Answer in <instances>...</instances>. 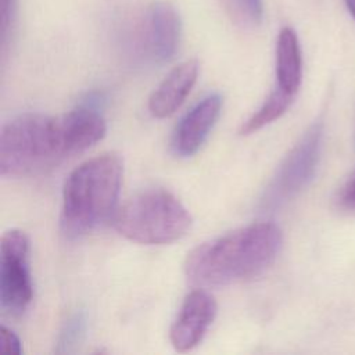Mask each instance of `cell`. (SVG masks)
Instances as JSON below:
<instances>
[{
    "mask_svg": "<svg viewBox=\"0 0 355 355\" xmlns=\"http://www.w3.org/2000/svg\"><path fill=\"white\" fill-rule=\"evenodd\" d=\"M18 11V0H1V47L6 51L7 43L15 24Z\"/></svg>",
    "mask_w": 355,
    "mask_h": 355,
    "instance_id": "5bb4252c",
    "label": "cell"
},
{
    "mask_svg": "<svg viewBox=\"0 0 355 355\" xmlns=\"http://www.w3.org/2000/svg\"><path fill=\"white\" fill-rule=\"evenodd\" d=\"M182 36V22L176 8L166 1H155L148 10L146 46L157 62H166L178 51Z\"/></svg>",
    "mask_w": 355,
    "mask_h": 355,
    "instance_id": "9c48e42d",
    "label": "cell"
},
{
    "mask_svg": "<svg viewBox=\"0 0 355 355\" xmlns=\"http://www.w3.org/2000/svg\"><path fill=\"white\" fill-rule=\"evenodd\" d=\"M29 240L18 229L7 230L0 244V306L10 316L22 315L33 297Z\"/></svg>",
    "mask_w": 355,
    "mask_h": 355,
    "instance_id": "8992f818",
    "label": "cell"
},
{
    "mask_svg": "<svg viewBox=\"0 0 355 355\" xmlns=\"http://www.w3.org/2000/svg\"><path fill=\"white\" fill-rule=\"evenodd\" d=\"M216 312V301L208 291L197 288L187 294L169 330L173 348L186 352L197 347L212 324Z\"/></svg>",
    "mask_w": 355,
    "mask_h": 355,
    "instance_id": "52a82bcc",
    "label": "cell"
},
{
    "mask_svg": "<svg viewBox=\"0 0 355 355\" xmlns=\"http://www.w3.org/2000/svg\"><path fill=\"white\" fill-rule=\"evenodd\" d=\"M0 334H1V351H3V354L19 355L22 352L21 341L12 330H10L6 326H1Z\"/></svg>",
    "mask_w": 355,
    "mask_h": 355,
    "instance_id": "2e32d148",
    "label": "cell"
},
{
    "mask_svg": "<svg viewBox=\"0 0 355 355\" xmlns=\"http://www.w3.org/2000/svg\"><path fill=\"white\" fill-rule=\"evenodd\" d=\"M282 241L277 225L251 223L196 247L186 258L184 273L191 283L204 287L250 280L272 266Z\"/></svg>",
    "mask_w": 355,
    "mask_h": 355,
    "instance_id": "6da1fadb",
    "label": "cell"
},
{
    "mask_svg": "<svg viewBox=\"0 0 355 355\" xmlns=\"http://www.w3.org/2000/svg\"><path fill=\"white\" fill-rule=\"evenodd\" d=\"M123 164L114 153L93 157L65 180L60 226L68 239H79L115 215Z\"/></svg>",
    "mask_w": 355,
    "mask_h": 355,
    "instance_id": "7a4b0ae2",
    "label": "cell"
},
{
    "mask_svg": "<svg viewBox=\"0 0 355 355\" xmlns=\"http://www.w3.org/2000/svg\"><path fill=\"white\" fill-rule=\"evenodd\" d=\"M85 331V318L82 313H75L64 326V330L61 331L58 345L61 347L60 352H68L71 347H75Z\"/></svg>",
    "mask_w": 355,
    "mask_h": 355,
    "instance_id": "4fadbf2b",
    "label": "cell"
},
{
    "mask_svg": "<svg viewBox=\"0 0 355 355\" xmlns=\"http://www.w3.org/2000/svg\"><path fill=\"white\" fill-rule=\"evenodd\" d=\"M345 1V6L349 11V14L352 15V18L355 19V0H344Z\"/></svg>",
    "mask_w": 355,
    "mask_h": 355,
    "instance_id": "ac0fdd59",
    "label": "cell"
},
{
    "mask_svg": "<svg viewBox=\"0 0 355 355\" xmlns=\"http://www.w3.org/2000/svg\"><path fill=\"white\" fill-rule=\"evenodd\" d=\"M220 108L222 97L218 93H212L186 112L172 135L171 148L173 154L178 157H190L197 153L216 123Z\"/></svg>",
    "mask_w": 355,
    "mask_h": 355,
    "instance_id": "ba28073f",
    "label": "cell"
},
{
    "mask_svg": "<svg viewBox=\"0 0 355 355\" xmlns=\"http://www.w3.org/2000/svg\"><path fill=\"white\" fill-rule=\"evenodd\" d=\"M336 202L340 208L347 211H355V172L349 175V178L340 187Z\"/></svg>",
    "mask_w": 355,
    "mask_h": 355,
    "instance_id": "9a60e30c",
    "label": "cell"
},
{
    "mask_svg": "<svg viewBox=\"0 0 355 355\" xmlns=\"http://www.w3.org/2000/svg\"><path fill=\"white\" fill-rule=\"evenodd\" d=\"M72 157L62 116L24 114L1 129L0 173L26 178L47 172Z\"/></svg>",
    "mask_w": 355,
    "mask_h": 355,
    "instance_id": "3957f363",
    "label": "cell"
},
{
    "mask_svg": "<svg viewBox=\"0 0 355 355\" xmlns=\"http://www.w3.org/2000/svg\"><path fill=\"white\" fill-rule=\"evenodd\" d=\"M323 126L313 123L302 135L298 143L290 150L269 186L266 187L261 204L273 209L297 196L312 179L320 158Z\"/></svg>",
    "mask_w": 355,
    "mask_h": 355,
    "instance_id": "5b68a950",
    "label": "cell"
},
{
    "mask_svg": "<svg viewBox=\"0 0 355 355\" xmlns=\"http://www.w3.org/2000/svg\"><path fill=\"white\" fill-rule=\"evenodd\" d=\"M191 215L180 200L164 189H148L130 197L114 215L123 237L140 244H168L187 234Z\"/></svg>",
    "mask_w": 355,
    "mask_h": 355,
    "instance_id": "277c9868",
    "label": "cell"
},
{
    "mask_svg": "<svg viewBox=\"0 0 355 355\" xmlns=\"http://www.w3.org/2000/svg\"><path fill=\"white\" fill-rule=\"evenodd\" d=\"M198 76L197 60H187L175 67L148 100V110L155 118L172 115L183 104Z\"/></svg>",
    "mask_w": 355,
    "mask_h": 355,
    "instance_id": "30bf717a",
    "label": "cell"
},
{
    "mask_svg": "<svg viewBox=\"0 0 355 355\" xmlns=\"http://www.w3.org/2000/svg\"><path fill=\"white\" fill-rule=\"evenodd\" d=\"M302 79L301 47L294 29L286 26L276 42V87L297 96Z\"/></svg>",
    "mask_w": 355,
    "mask_h": 355,
    "instance_id": "8fae6325",
    "label": "cell"
},
{
    "mask_svg": "<svg viewBox=\"0 0 355 355\" xmlns=\"http://www.w3.org/2000/svg\"><path fill=\"white\" fill-rule=\"evenodd\" d=\"M243 7L245 8L247 15L254 21L259 22L262 19L263 14V7H262V0H240Z\"/></svg>",
    "mask_w": 355,
    "mask_h": 355,
    "instance_id": "e0dca14e",
    "label": "cell"
},
{
    "mask_svg": "<svg viewBox=\"0 0 355 355\" xmlns=\"http://www.w3.org/2000/svg\"><path fill=\"white\" fill-rule=\"evenodd\" d=\"M294 96L275 87V90L266 97L262 105L254 112L240 128V135H252L266 125L279 119L294 101Z\"/></svg>",
    "mask_w": 355,
    "mask_h": 355,
    "instance_id": "7c38bea8",
    "label": "cell"
}]
</instances>
